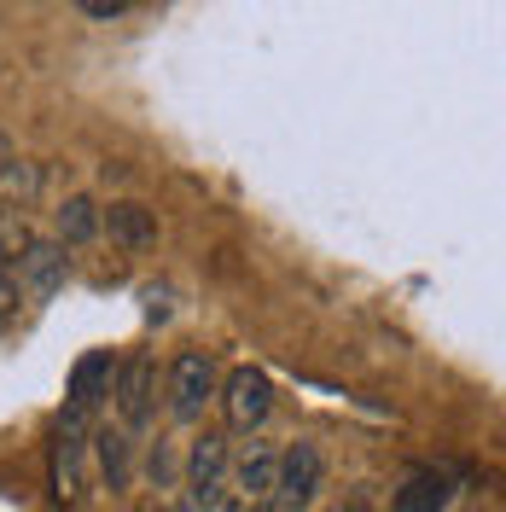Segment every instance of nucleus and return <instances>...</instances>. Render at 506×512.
<instances>
[{
  "instance_id": "nucleus-20",
  "label": "nucleus",
  "mask_w": 506,
  "mask_h": 512,
  "mask_svg": "<svg viewBox=\"0 0 506 512\" xmlns=\"http://www.w3.org/2000/svg\"><path fill=\"white\" fill-rule=\"evenodd\" d=\"M338 512H373V507H361V501H349V507H338Z\"/></svg>"
},
{
  "instance_id": "nucleus-6",
  "label": "nucleus",
  "mask_w": 506,
  "mask_h": 512,
  "mask_svg": "<svg viewBox=\"0 0 506 512\" xmlns=\"http://www.w3.org/2000/svg\"><path fill=\"white\" fill-rule=\"evenodd\" d=\"M111 379H117V361H111V350H88L76 367H70V402H64V419H82L88 425V414H94L99 402L111 396Z\"/></svg>"
},
{
  "instance_id": "nucleus-7",
  "label": "nucleus",
  "mask_w": 506,
  "mask_h": 512,
  "mask_svg": "<svg viewBox=\"0 0 506 512\" xmlns=\"http://www.w3.org/2000/svg\"><path fill=\"white\" fill-rule=\"evenodd\" d=\"M64 274H70V256H64L59 239H30L24 251H18V291L24 297H53L64 286Z\"/></svg>"
},
{
  "instance_id": "nucleus-22",
  "label": "nucleus",
  "mask_w": 506,
  "mask_h": 512,
  "mask_svg": "<svg viewBox=\"0 0 506 512\" xmlns=\"http://www.w3.org/2000/svg\"><path fill=\"white\" fill-rule=\"evenodd\" d=\"M6 158H12V152H6V140H0V163H6Z\"/></svg>"
},
{
  "instance_id": "nucleus-14",
  "label": "nucleus",
  "mask_w": 506,
  "mask_h": 512,
  "mask_svg": "<svg viewBox=\"0 0 506 512\" xmlns=\"http://www.w3.org/2000/svg\"><path fill=\"white\" fill-rule=\"evenodd\" d=\"M41 192V169L24 158H6L0 163V198H35Z\"/></svg>"
},
{
  "instance_id": "nucleus-16",
  "label": "nucleus",
  "mask_w": 506,
  "mask_h": 512,
  "mask_svg": "<svg viewBox=\"0 0 506 512\" xmlns=\"http://www.w3.org/2000/svg\"><path fill=\"white\" fill-rule=\"evenodd\" d=\"M18 303H24V291H18V280H12V274L0 268V332H6L12 320H18Z\"/></svg>"
},
{
  "instance_id": "nucleus-18",
  "label": "nucleus",
  "mask_w": 506,
  "mask_h": 512,
  "mask_svg": "<svg viewBox=\"0 0 506 512\" xmlns=\"http://www.w3.org/2000/svg\"><path fill=\"white\" fill-rule=\"evenodd\" d=\"M146 315H152V320L169 315V291H146Z\"/></svg>"
},
{
  "instance_id": "nucleus-10",
  "label": "nucleus",
  "mask_w": 506,
  "mask_h": 512,
  "mask_svg": "<svg viewBox=\"0 0 506 512\" xmlns=\"http://www.w3.org/2000/svg\"><path fill=\"white\" fill-rule=\"evenodd\" d=\"M274 466H280V454L268 443H245L227 466V489H239V501H268L274 495Z\"/></svg>"
},
{
  "instance_id": "nucleus-5",
  "label": "nucleus",
  "mask_w": 506,
  "mask_h": 512,
  "mask_svg": "<svg viewBox=\"0 0 506 512\" xmlns=\"http://www.w3.org/2000/svg\"><path fill=\"white\" fill-rule=\"evenodd\" d=\"M227 466L233 448L222 437H198L187 454V512H216L227 501Z\"/></svg>"
},
{
  "instance_id": "nucleus-11",
  "label": "nucleus",
  "mask_w": 506,
  "mask_h": 512,
  "mask_svg": "<svg viewBox=\"0 0 506 512\" xmlns=\"http://www.w3.org/2000/svg\"><path fill=\"white\" fill-rule=\"evenodd\" d=\"M82 495V419H64L53 431V501L76 507Z\"/></svg>"
},
{
  "instance_id": "nucleus-15",
  "label": "nucleus",
  "mask_w": 506,
  "mask_h": 512,
  "mask_svg": "<svg viewBox=\"0 0 506 512\" xmlns=\"http://www.w3.org/2000/svg\"><path fill=\"white\" fill-rule=\"evenodd\" d=\"M24 245H30V227L18 222V216H0V268L24 251Z\"/></svg>"
},
{
  "instance_id": "nucleus-9",
  "label": "nucleus",
  "mask_w": 506,
  "mask_h": 512,
  "mask_svg": "<svg viewBox=\"0 0 506 512\" xmlns=\"http://www.w3.org/2000/svg\"><path fill=\"white\" fill-rule=\"evenodd\" d=\"M99 233H111V245H123V251H152L158 245V210L117 198L111 210H99Z\"/></svg>"
},
{
  "instance_id": "nucleus-2",
  "label": "nucleus",
  "mask_w": 506,
  "mask_h": 512,
  "mask_svg": "<svg viewBox=\"0 0 506 512\" xmlns=\"http://www.w3.org/2000/svg\"><path fill=\"white\" fill-rule=\"evenodd\" d=\"M216 384H222L216 355L210 350H181L175 355V367H169V414L181 419V425L204 419V408L216 402Z\"/></svg>"
},
{
  "instance_id": "nucleus-1",
  "label": "nucleus",
  "mask_w": 506,
  "mask_h": 512,
  "mask_svg": "<svg viewBox=\"0 0 506 512\" xmlns=\"http://www.w3.org/2000/svg\"><path fill=\"white\" fill-rule=\"evenodd\" d=\"M216 396H222L227 431H239V437L262 431V419L274 414V379H268L262 367H233V373L216 384Z\"/></svg>"
},
{
  "instance_id": "nucleus-4",
  "label": "nucleus",
  "mask_w": 506,
  "mask_h": 512,
  "mask_svg": "<svg viewBox=\"0 0 506 512\" xmlns=\"http://www.w3.org/2000/svg\"><path fill=\"white\" fill-rule=\"evenodd\" d=\"M320 483H326V454L315 443H291L274 466V495L268 501L280 512H303L320 495Z\"/></svg>"
},
{
  "instance_id": "nucleus-12",
  "label": "nucleus",
  "mask_w": 506,
  "mask_h": 512,
  "mask_svg": "<svg viewBox=\"0 0 506 512\" xmlns=\"http://www.w3.org/2000/svg\"><path fill=\"white\" fill-rule=\"evenodd\" d=\"M53 233H59V245H88L99 233V204L88 192H76V198H64L59 210H53Z\"/></svg>"
},
{
  "instance_id": "nucleus-13",
  "label": "nucleus",
  "mask_w": 506,
  "mask_h": 512,
  "mask_svg": "<svg viewBox=\"0 0 506 512\" xmlns=\"http://www.w3.org/2000/svg\"><path fill=\"white\" fill-rule=\"evenodd\" d=\"M94 454H99V472L111 489H128V431L123 425H99L94 431Z\"/></svg>"
},
{
  "instance_id": "nucleus-8",
  "label": "nucleus",
  "mask_w": 506,
  "mask_h": 512,
  "mask_svg": "<svg viewBox=\"0 0 506 512\" xmlns=\"http://www.w3.org/2000/svg\"><path fill=\"white\" fill-rule=\"evenodd\" d=\"M454 489H460V478L448 466H419L390 489V512H448Z\"/></svg>"
},
{
  "instance_id": "nucleus-23",
  "label": "nucleus",
  "mask_w": 506,
  "mask_h": 512,
  "mask_svg": "<svg viewBox=\"0 0 506 512\" xmlns=\"http://www.w3.org/2000/svg\"><path fill=\"white\" fill-rule=\"evenodd\" d=\"M472 512H477V507H472Z\"/></svg>"
},
{
  "instance_id": "nucleus-17",
  "label": "nucleus",
  "mask_w": 506,
  "mask_h": 512,
  "mask_svg": "<svg viewBox=\"0 0 506 512\" xmlns=\"http://www.w3.org/2000/svg\"><path fill=\"white\" fill-rule=\"evenodd\" d=\"M76 6H82L88 18H123V12H134V6H140V0H76Z\"/></svg>"
},
{
  "instance_id": "nucleus-19",
  "label": "nucleus",
  "mask_w": 506,
  "mask_h": 512,
  "mask_svg": "<svg viewBox=\"0 0 506 512\" xmlns=\"http://www.w3.org/2000/svg\"><path fill=\"white\" fill-rule=\"evenodd\" d=\"M239 512H280L274 501H239Z\"/></svg>"
},
{
  "instance_id": "nucleus-21",
  "label": "nucleus",
  "mask_w": 506,
  "mask_h": 512,
  "mask_svg": "<svg viewBox=\"0 0 506 512\" xmlns=\"http://www.w3.org/2000/svg\"><path fill=\"white\" fill-rule=\"evenodd\" d=\"M216 512H239V501H222V507H216Z\"/></svg>"
},
{
  "instance_id": "nucleus-3",
  "label": "nucleus",
  "mask_w": 506,
  "mask_h": 512,
  "mask_svg": "<svg viewBox=\"0 0 506 512\" xmlns=\"http://www.w3.org/2000/svg\"><path fill=\"white\" fill-rule=\"evenodd\" d=\"M111 402H117V425H123V431H146V425H152V414H158V361L146 350L128 355L123 367H117Z\"/></svg>"
}]
</instances>
